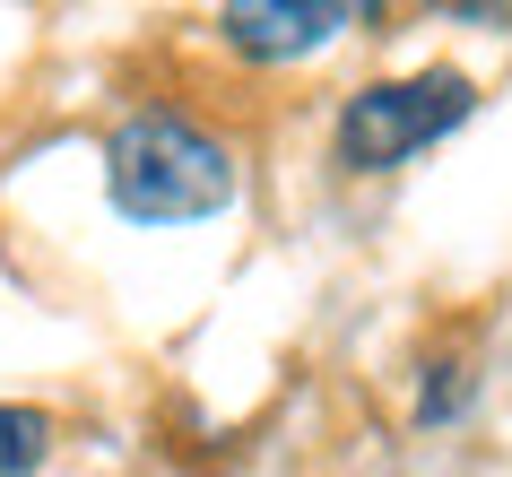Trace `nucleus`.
Masks as SVG:
<instances>
[{
  "instance_id": "2",
  "label": "nucleus",
  "mask_w": 512,
  "mask_h": 477,
  "mask_svg": "<svg viewBox=\"0 0 512 477\" xmlns=\"http://www.w3.org/2000/svg\"><path fill=\"white\" fill-rule=\"evenodd\" d=\"M469 105H478V87L460 79V70L365 87V96H348V113H339V157H348L356 174H391V165H408L417 148H434L452 122H469Z\"/></svg>"
},
{
  "instance_id": "3",
  "label": "nucleus",
  "mask_w": 512,
  "mask_h": 477,
  "mask_svg": "<svg viewBox=\"0 0 512 477\" xmlns=\"http://www.w3.org/2000/svg\"><path fill=\"white\" fill-rule=\"evenodd\" d=\"M217 27H226V44L252 53V61H296V53H322L339 27H356V9L348 0H243Z\"/></svg>"
},
{
  "instance_id": "1",
  "label": "nucleus",
  "mask_w": 512,
  "mask_h": 477,
  "mask_svg": "<svg viewBox=\"0 0 512 477\" xmlns=\"http://www.w3.org/2000/svg\"><path fill=\"white\" fill-rule=\"evenodd\" d=\"M105 191L139 226H191L235 200V148L191 113H131L105 148Z\"/></svg>"
},
{
  "instance_id": "4",
  "label": "nucleus",
  "mask_w": 512,
  "mask_h": 477,
  "mask_svg": "<svg viewBox=\"0 0 512 477\" xmlns=\"http://www.w3.org/2000/svg\"><path fill=\"white\" fill-rule=\"evenodd\" d=\"M53 451V425L44 408H0V477H35Z\"/></svg>"
}]
</instances>
